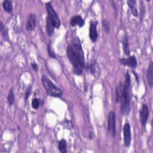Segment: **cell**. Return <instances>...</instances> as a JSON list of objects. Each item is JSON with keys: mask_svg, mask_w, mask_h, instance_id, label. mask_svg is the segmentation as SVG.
Listing matches in <instances>:
<instances>
[{"mask_svg": "<svg viewBox=\"0 0 153 153\" xmlns=\"http://www.w3.org/2000/svg\"><path fill=\"white\" fill-rule=\"evenodd\" d=\"M69 60L73 66L74 73L81 75L84 68V56L80 40L75 37L68 45L66 50Z\"/></svg>", "mask_w": 153, "mask_h": 153, "instance_id": "1", "label": "cell"}, {"mask_svg": "<svg viewBox=\"0 0 153 153\" xmlns=\"http://www.w3.org/2000/svg\"><path fill=\"white\" fill-rule=\"evenodd\" d=\"M130 85V75L128 71L126 74L124 83L122 85L121 94L120 97V109L123 115H127L130 111V96L129 88Z\"/></svg>", "mask_w": 153, "mask_h": 153, "instance_id": "2", "label": "cell"}, {"mask_svg": "<svg viewBox=\"0 0 153 153\" xmlns=\"http://www.w3.org/2000/svg\"><path fill=\"white\" fill-rule=\"evenodd\" d=\"M42 83L48 95L56 97H59L62 96V91L57 87L45 75H42Z\"/></svg>", "mask_w": 153, "mask_h": 153, "instance_id": "3", "label": "cell"}, {"mask_svg": "<svg viewBox=\"0 0 153 153\" xmlns=\"http://www.w3.org/2000/svg\"><path fill=\"white\" fill-rule=\"evenodd\" d=\"M45 7L47 9V11L48 16V19L51 23L52 25L56 28H59L60 26V22L59 18L57 16V13L54 10L53 7L51 4V2H48L46 3Z\"/></svg>", "mask_w": 153, "mask_h": 153, "instance_id": "4", "label": "cell"}, {"mask_svg": "<svg viewBox=\"0 0 153 153\" xmlns=\"http://www.w3.org/2000/svg\"><path fill=\"white\" fill-rule=\"evenodd\" d=\"M108 130L112 133L113 137L116 135V115L115 113L112 111L108 117Z\"/></svg>", "mask_w": 153, "mask_h": 153, "instance_id": "5", "label": "cell"}, {"mask_svg": "<svg viewBox=\"0 0 153 153\" xmlns=\"http://www.w3.org/2000/svg\"><path fill=\"white\" fill-rule=\"evenodd\" d=\"M123 137L124 143L126 147H128L131 143V135L130 126L128 123H126L123 127Z\"/></svg>", "mask_w": 153, "mask_h": 153, "instance_id": "6", "label": "cell"}, {"mask_svg": "<svg viewBox=\"0 0 153 153\" xmlns=\"http://www.w3.org/2000/svg\"><path fill=\"white\" fill-rule=\"evenodd\" d=\"M149 117V109L148 106L146 104H143L142 106L140 111V121L142 127H145Z\"/></svg>", "mask_w": 153, "mask_h": 153, "instance_id": "7", "label": "cell"}, {"mask_svg": "<svg viewBox=\"0 0 153 153\" xmlns=\"http://www.w3.org/2000/svg\"><path fill=\"white\" fill-rule=\"evenodd\" d=\"M97 21H91L90 24L89 28V36L90 39L93 42H95L97 38Z\"/></svg>", "mask_w": 153, "mask_h": 153, "instance_id": "8", "label": "cell"}, {"mask_svg": "<svg viewBox=\"0 0 153 153\" xmlns=\"http://www.w3.org/2000/svg\"><path fill=\"white\" fill-rule=\"evenodd\" d=\"M120 63L124 66H128L131 68H135L137 66V60L134 56H131L127 59L122 58L120 60Z\"/></svg>", "mask_w": 153, "mask_h": 153, "instance_id": "9", "label": "cell"}, {"mask_svg": "<svg viewBox=\"0 0 153 153\" xmlns=\"http://www.w3.org/2000/svg\"><path fill=\"white\" fill-rule=\"evenodd\" d=\"M36 26V17L34 14H30L28 16L26 24V29L27 30H33Z\"/></svg>", "mask_w": 153, "mask_h": 153, "instance_id": "10", "label": "cell"}, {"mask_svg": "<svg viewBox=\"0 0 153 153\" xmlns=\"http://www.w3.org/2000/svg\"><path fill=\"white\" fill-rule=\"evenodd\" d=\"M70 24L72 26L78 25L79 27H82L84 25V20L80 16H75L71 18Z\"/></svg>", "mask_w": 153, "mask_h": 153, "instance_id": "11", "label": "cell"}, {"mask_svg": "<svg viewBox=\"0 0 153 153\" xmlns=\"http://www.w3.org/2000/svg\"><path fill=\"white\" fill-rule=\"evenodd\" d=\"M89 69H90V73L93 75H97L100 72L99 66L97 64L96 60H92L91 61Z\"/></svg>", "mask_w": 153, "mask_h": 153, "instance_id": "12", "label": "cell"}, {"mask_svg": "<svg viewBox=\"0 0 153 153\" xmlns=\"http://www.w3.org/2000/svg\"><path fill=\"white\" fill-rule=\"evenodd\" d=\"M146 78L148 82L150 87L152 86L153 84V63L151 62L149 65V67L146 72Z\"/></svg>", "mask_w": 153, "mask_h": 153, "instance_id": "13", "label": "cell"}, {"mask_svg": "<svg viewBox=\"0 0 153 153\" xmlns=\"http://www.w3.org/2000/svg\"><path fill=\"white\" fill-rule=\"evenodd\" d=\"M122 45L123 48L124 53L127 55L128 56L130 54V49H129V43H128V36L126 33L124 34L123 40H122Z\"/></svg>", "mask_w": 153, "mask_h": 153, "instance_id": "14", "label": "cell"}, {"mask_svg": "<svg viewBox=\"0 0 153 153\" xmlns=\"http://www.w3.org/2000/svg\"><path fill=\"white\" fill-rule=\"evenodd\" d=\"M127 2L128 4V6L130 7V8L131 10V12L132 14L135 17H137L138 12H137V10L136 1L128 0L127 1Z\"/></svg>", "mask_w": 153, "mask_h": 153, "instance_id": "15", "label": "cell"}, {"mask_svg": "<svg viewBox=\"0 0 153 153\" xmlns=\"http://www.w3.org/2000/svg\"><path fill=\"white\" fill-rule=\"evenodd\" d=\"M2 7L4 10L7 13H11L13 10V4L10 0H5L2 3Z\"/></svg>", "mask_w": 153, "mask_h": 153, "instance_id": "16", "label": "cell"}, {"mask_svg": "<svg viewBox=\"0 0 153 153\" xmlns=\"http://www.w3.org/2000/svg\"><path fill=\"white\" fill-rule=\"evenodd\" d=\"M46 26H47V34L51 36L54 31V27L52 25L51 23L50 22L48 17L47 18V22H46Z\"/></svg>", "mask_w": 153, "mask_h": 153, "instance_id": "17", "label": "cell"}, {"mask_svg": "<svg viewBox=\"0 0 153 153\" xmlns=\"http://www.w3.org/2000/svg\"><path fill=\"white\" fill-rule=\"evenodd\" d=\"M59 150L62 152V153H66L67 149H66V142L65 139H62L59 142L58 145Z\"/></svg>", "mask_w": 153, "mask_h": 153, "instance_id": "18", "label": "cell"}, {"mask_svg": "<svg viewBox=\"0 0 153 153\" xmlns=\"http://www.w3.org/2000/svg\"><path fill=\"white\" fill-rule=\"evenodd\" d=\"M102 25L103 29V30L106 33H108L110 30V23L108 20L106 19H104L102 21Z\"/></svg>", "mask_w": 153, "mask_h": 153, "instance_id": "19", "label": "cell"}, {"mask_svg": "<svg viewBox=\"0 0 153 153\" xmlns=\"http://www.w3.org/2000/svg\"><path fill=\"white\" fill-rule=\"evenodd\" d=\"M7 99V102L8 105L10 106H11L14 102V94L12 88L9 91Z\"/></svg>", "mask_w": 153, "mask_h": 153, "instance_id": "20", "label": "cell"}, {"mask_svg": "<svg viewBox=\"0 0 153 153\" xmlns=\"http://www.w3.org/2000/svg\"><path fill=\"white\" fill-rule=\"evenodd\" d=\"M122 85L123 84H120L118 85L117 86L115 89V100L117 102H118L120 101V97L122 91Z\"/></svg>", "mask_w": 153, "mask_h": 153, "instance_id": "21", "label": "cell"}, {"mask_svg": "<svg viewBox=\"0 0 153 153\" xmlns=\"http://www.w3.org/2000/svg\"><path fill=\"white\" fill-rule=\"evenodd\" d=\"M0 30L1 32L2 33V35L4 36V38L7 39L8 38V33H7V29H5V27L4 26V24L2 23V22H1V26H0Z\"/></svg>", "mask_w": 153, "mask_h": 153, "instance_id": "22", "label": "cell"}, {"mask_svg": "<svg viewBox=\"0 0 153 153\" xmlns=\"http://www.w3.org/2000/svg\"><path fill=\"white\" fill-rule=\"evenodd\" d=\"M47 51H48V55L49 56L51 57V58H53V59H56V54H54L53 50V48H52V46H51V43H50L48 46H47Z\"/></svg>", "mask_w": 153, "mask_h": 153, "instance_id": "23", "label": "cell"}, {"mask_svg": "<svg viewBox=\"0 0 153 153\" xmlns=\"http://www.w3.org/2000/svg\"><path fill=\"white\" fill-rule=\"evenodd\" d=\"M40 105V101L37 98H34L32 99V106L33 109H37L39 108Z\"/></svg>", "mask_w": 153, "mask_h": 153, "instance_id": "24", "label": "cell"}, {"mask_svg": "<svg viewBox=\"0 0 153 153\" xmlns=\"http://www.w3.org/2000/svg\"><path fill=\"white\" fill-rule=\"evenodd\" d=\"M30 93H31V87H30L29 88H27V90H26V93H25V100L26 101L27 100V99L29 98L30 94Z\"/></svg>", "mask_w": 153, "mask_h": 153, "instance_id": "25", "label": "cell"}, {"mask_svg": "<svg viewBox=\"0 0 153 153\" xmlns=\"http://www.w3.org/2000/svg\"><path fill=\"white\" fill-rule=\"evenodd\" d=\"M31 66L32 67L33 69L35 71H38V67L37 65H36L35 63H31Z\"/></svg>", "mask_w": 153, "mask_h": 153, "instance_id": "26", "label": "cell"}, {"mask_svg": "<svg viewBox=\"0 0 153 153\" xmlns=\"http://www.w3.org/2000/svg\"><path fill=\"white\" fill-rule=\"evenodd\" d=\"M93 137H94V134H93V133L91 131H90L89 132V138L90 139H92L93 138Z\"/></svg>", "mask_w": 153, "mask_h": 153, "instance_id": "27", "label": "cell"}, {"mask_svg": "<svg viewBox=\"0 0 153 153\" xmlns=\"http://www.w3.org/2000/svg\"><path fill=\"white\" fill-rule=\"evenodd\" d=\"M133 73L135 75V77H136V82H137V84H139V79H137V78H138V76H137V74H136L134 71H133Z\"/></svg>", "mask_w": 153, "mask_h": 153, "instance_id": "28", "label": "cell"}]
</instances>
